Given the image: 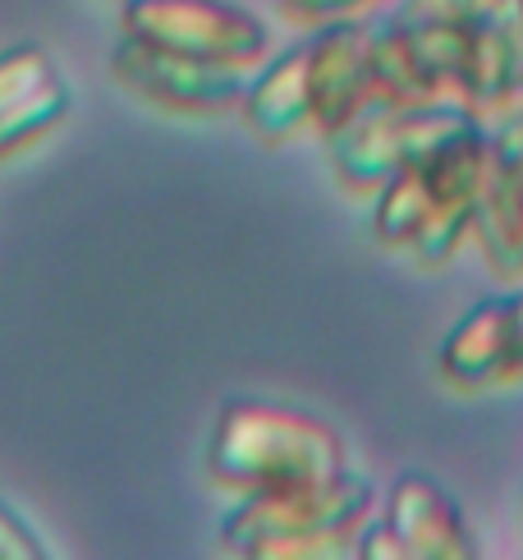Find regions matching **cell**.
I'll list each match as a JSON object with an SVG mask.
<instances>
[{
  "label": "cell",
  "instance_id": "1",
  "mask_svg": "<svg viewBox=\"0 0 523 560\" xmlns=\"http://www.w3.org/2000/svg\"><path fill=\"white\" fill-rule=\"evenodd\" d=\"M491 161V129L487 120L460 138H450L437 152L409 161L391 175L372 202V235L386 248H409L422 267H441L455 258V248L473 230L483 179Z\"/></svg>",
  "mask_w": 523,
  "mask_h": 560
},
{
  "label": "cell",
  "instance_id": "2",
  "mask_svg": "<svg viewBox=\"0 0 523 560\" xmlns=\"http://www.w3.org/2000/svg\"><path fill=\"white\" fill-rule=\"evenodd\" d=\"M211 478L240 497L284 492L345 469V446L322 418L271 400H234L211 432Z\"/></svg>",
  "mask_w": 523,
  "mask_h": 560
},
{
  "label": "cell",
  "instance_id": "3",
  "mask_svg": "<svg viewBox=\"0 0 523 560\" xmlns=\"http://www.w3.org/2000/svg\"><path fill=\"white\" fill-rule=\"evenodd\" d=\"M372 515V482L359 474H330L284 492L244 497V505L221 524V547L257 560H326L345 556L349 538Z\"/></svg>",
  "mask_w": 523,
  "mask_h": 560
},
{
  "label": "cell",
  "instance_id": "7",
  "mask_svg": "<svg viewBox=\"0 0 523 560\" xmlns=\"http://www.w3.org/2000/svg\"><path fill=\"white\" fill-rule=\"evenodd\" d=\"M372 23L326 19L307 37V60H313V129L322 138L340 133L349 120L372 106V65H368Z\"/></svg>",
  "mask_w": 523,
  "mask_h": 560
},
{
  "label": "cell",
  "instance_id": "18",
  "mask_svg": "<svg viewBox=\"0 0 523 560\" xmlns=\"http://www.w3.org/2000/svg\"><path fill=\"white\" fill-rule=\"evenodd\" d=\"M519 5H523V0H519Z\"/></svg>",
  "mask_w": 523,
  "mask_h": 560
},
{
  "label": "cell",
  "instance_id": "14",
  "mask_svg": "<svg viewBox=\"0 0 523 560\" xmlns=\"http://www.w3.org/2000/svg\"><path fill=\"white\" fill-rule=\"evenodd\" d=\"M487 129H491V148L505 156V166L514 175L519 207H523V106H501V120Z\"/></svg>",
  "mask_w": 523,
  "mask_h": 560
},
{
  "label": "cell",
  "instance_id": "4",
  "mask_svg": "<svg viewBox=\"0 0 523 560\" xmlns=\"http://www.w3.org/2000/svg\"><path fill=\"white\" fill-rule=\"evenodd\" d=\"M483 115L468 102L441 97V102H414V106H386L372 102L359 120H349L340 133L326 138L330 166L349 189H382L391 175H399L409 161L437 152L450 138L478 129Z\"/></svg>",
  "mask_w": 523,
  "mask_h": 560
},
{
  "label": "cell",
  "instance_id": "16",
  "mask_svg": "<svg viewBox=\"0 0 523 560\" xmlns=\"http://www.w3.org/2000/svg\"><path fill=\"white\" fill-rule=\"evenodd\" d=\"M363 5H372V0H290V10H299L303 19H317V23L345 19L353 10H363Z\"/></svg>",
  "mask_w": 523,
  "mask_h": 560
},
{
  "label": "cell",
  "instance_id": "17",
  "mask_svg": "<svg viewBox=\"0 0 523 560\" xmlns=\"http://www.w3.org/2000/svg\"><path fill=\"white\" fill-rule=\"evenodd\" d=\"M510 313H514V377H523V290L510 294Z\"/></svg>",
  "mask_w": 523,
  "mask_h": 560
},
{
  "label": "cell",
  "instance_id": "13",
  "mask_svg": "<svg viewBox=\"0 0 523 560\" xmlns=\"http://www.w3.org/2000/svg\"><path fill=\"white\" fill-rule=\"evenodd\" d=\"M51 79H60V74L42 46H10V51H0V106L42 88V83H51Z\"/></svg>",
  "mask_w": 523,
  "mask_h": 560
},
{
  "label": "cell",
  "instance_id": "9",
  "mask_svg": "<svg viewBox=\"0 0 523 560\" xmlns=\"http://www.w3.org/2000/svg\"><path fill=\"white\" fill-rule=\"evenodd\" d=\"M450 386L460 390H483L496 382H514V313L510 294L483 299L450 326L437 354Z\"/></svg>",
  "mask_w": 523,
  "mask_h": 560
},
{
  "label": "cell",
  "instance_id": "8",
  "mask_svg": "<svg viewBox=\"0 0 523 560\" xmlns=\"http://www.w3.org/2000/svg\"><path fill=\"white\" fill-rule=\"evenodd\" d=\"M386 528L404 547V560H473L464 510L427 474H399L386 492Z\"/></svg>",
  "mask_w": 523,
  "mask_h": 560
},
{
  "label": "cell",
  "instance_id": "12",
  "mask_svg": "<svg viewBox=\"0 0 523 560\" xmlns=\"http://www.w3.org/2000/svg\"><path fill=\"white\" fill-rule=\"evenodd\" d=\"M65 115H69V88L60 79L5 102L0 106V161H5L10 152H19V148L37 143L42 133H51Z\"/></svg>",
  "mask_w": 523,
  "mask_h": 560
},
{
  "label": "cell",
  "instance_id": "10",
  "mask_svg": "<svg viewBox=\"0 0 523 560\" xmlns=\"http://www.w3.org/2000/svg\"><path fill=\"white\" fill-rule=\"evenodd\" d=\"M244 120L262 143H280L299 129H313V60L307 42L290 46L267 69H257L244 97Z\"/></svg>",
  "mask_w": 523,
  "mask_h": 560
},
{
  "label": "cell",
  "instance_id": "15",
  "mask_svg": "<svg viewBox=\"0 0 523 560\" xmlns=\"http://www.w3.org/2000/svg\"><path fill=\"white\" fill-rule=\"evenodd\" d=\"M42 556H46V547L28 528V520L0 501V560H42Z\"/></svg>",
  "mask_w": 523,
  "mask_h": 560
},
{
  "label": "cell",
  "instance_id": "6",
  "mask_svg": "<svg viewBox=\"0 0 523 560\" xmlns=\"http://www.w3.org/2000/svg\"><path fill=\"white\" fill-rule=\"evenodd\" d=\"M111 74L129 92H138V97L171 106V110H230V106H244L253 65L165 51V46L120 33V42L111 51Z\"/></svg>",
  "mask_w": 523,
  "mask_h": 560
},
{
  "label": "cell",
  "instance_id": "11",
  "mask_svg": "<svg viewBox=\"0 0 523 560\" xmlns=\"http://www.w3.org/2000/svg\"><path fill=\"white\" fill-rule=\"evenodd\" d=\"M468 235L483 244L496 276L523 280V207H519L514 175H510L505 156L496 148H491V161H487V179H483L478 207H473V230Z\"/></svg>",
  "mask_w": 523,
  "mask_h": 560
},
{
  "label": "cell",
  "instance_id": "5",
  "mask_svg": "<svg viewBox=\"0 0 523 560\" xmlns=\"http://www.w3.org/2000/svg\"><path fill=\"white\" fill-rule=\"evenodd\" d=\"M125 37L165 46V51L257 65L267 56V23L234 0H125Z\"/></svg>",
  "mask_w": 523,
  "mask_h": 560
}]
</instances>
